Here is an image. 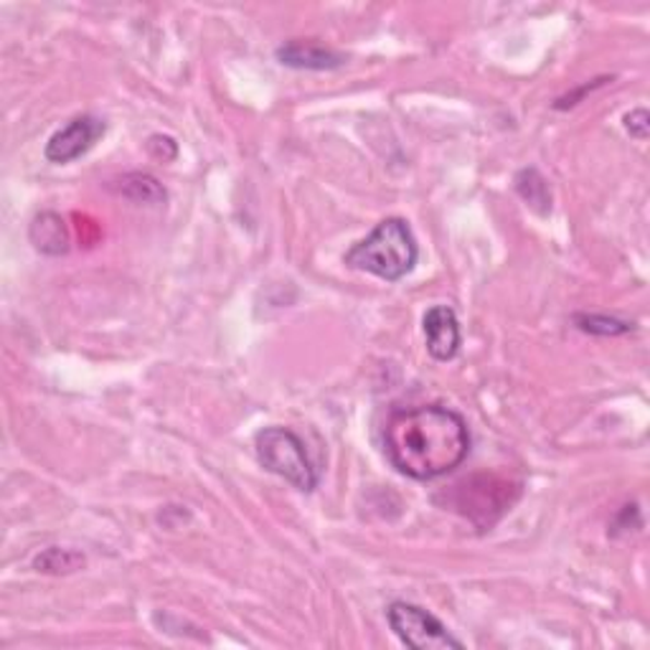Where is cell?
Listing matches in <instances>:
<instances>
[{
  "mask_svg": "<svg viewBox=\"0 0 650 650\" xmlns=\"http://www.w3.org/2000/svg\"><path fill=\"white\" fill-rule=\"evenodd\" d=\"M84 564H87V559H84L82 552L51 546V549L42 552L34 559V569L44 571V575H72V571H80Z\"/></svg>",
  "mask_w": 650,
  "mask_h": 650,
  "instance_id": "obj_11",
  "label": "cell"
},
{
  "mask_svg": "<svg viewBox=\"0 0 650 650\" xmlns=\"http://www.w3.org/2000/svg\"><path fill=\"white\" fill-rule=\"evenodd\" d=\"M107 125L105 120L92 115H80L74 117L72 122L64 125V128L54 132L49 138V143L44 147V155L49 163H72L76 158H82L84 153H90L94 143L105 135Z\"/></svg>",
  "mask_w": 650,
  "mask_h": 650,
  "instance_id": "obj_5",
  "label": "cell"
},
{
  "mask_svg": "<svg viewBox=\"0 0 650 650\" xmlns=\"http://www.w3.org/2000/svg\"><path fill=\"white\" fill-rule=\"evenodd\" d=\"M513 184H516V191H519L521 199L527 201V206H531L536 211V214H542V216L549 214L552 211V188L536 168L519 170V176H516Z\"/></svg>",
  "mask_w": 650,
  "mask_h": 650,
  "instance_id": "obj_10",
  "label": "cell"
},
{
  "mask_svg": "<svg viewBox=\"0 0 650 650\" xmlns=\"http://www.w3.org/2000/svg\"><path fill=\"white\" fill-rule=\"evenodd\" d=\"M28 239L34 245L36 252L46 257H61L72 247V237H69L67 222L54 211H42L28 226Z\"/></svg>",
  "mask_w": 650,
  "mask_h": 650,
  "instance_id": "obj_8",
  "label": "cell"
},
{
  "mask_svg": "<svg viewBox=\"0 0 650 650\" xmlns=\"http://www.w3.org/2000/svg\"><path fill=\"white\" fill-rule=\"evenodd\" d=\"M389 628L404 646L414 650H448L463 648V640H458L445 625L437 621L425 607L412 605V602H391L387 607Z\"/></svg>",
  "mask_w": 650,
  "mask_h": 650,
  "instance_id": "obj_4",
  "label": "cell"
},
{
  "mask_svg": "<svg viewBox=\"0 0 650 650\" xmlns=\"http://www.w3.org/2000/svg\"><path fill=\"white\" fill-rule=\"evenodd\" d=\"M419 260V247L412 226L399 216H389L376 224L369 237L356 241L343 262L358 272H369L387 282H399L410 275Z\"/></svg>",
  "mask_w": 650,
  "mask_h": 650,
  "instance_id": "obj_2",
  "label": "cell"
},
{
  "mask_svg": "<svg viewBox=\"0 0 650 650\" xmlns=\"http://www.w3.org/2000/svg\"><path fill=\"white\" fill-rule=\"evenodd\" d=\"M389 463L412 481H435L470 456L468 422L442 404L399 410L383 427Z\"/></svg>",
  "mask_w": 650,
  "mask_h": 650,
  "instance_id": "obj_1",
  "label": "cell"
},
{
  "mask_svg": "<svg viewBox=\"0 0 650 650\" xmlns=\"http://www.w3.org/2000/svg\"><path fill=\"white\" fill-rule=\"evenodd\" d=\"M147 151H151L153 158H158L163 163H170V161H176L178 145H176V140L168 138V135H153L151 143H147Z\"/></svg>",
  "mask_w": 650,
  "mask_h": 650,
  "instance_id": "obj_14",
  "label": "cell"
},
{
  "mask_svg": "<svg viewBox=\"0 0 650 650\" xmlns=\"http://www.w3.org/2000/svg\"><path fill=\"white\" fill-rule=\"evenodd\" d=\"M571 320H575V326L582 333L602 335V339H615V335H628L636 331V326L628 323V320L598 316V312H577V316Z\"/></svg>",
  "mask_w": 650,
  "mask_h": 650,
  "instance_id": "obj_12",
  "label": "cell"
},
{
  "mask_svg": "<svg viewBox=\"0 0 650 650\" xmlns=\"http://www.w3.org/2000/svg\"><path fill=\"white\" fill-rule=\"evenodd\" d=\"M257 460L264 470L280 475L293 488L312 493L318 488V473L310 463L305 442L287 427H264L255 435Z\"/></svg>",
  "mask_w": 650,
  "mask_h": 650,
  "instance_id": "obj_3",
  "label": "cell"
},
{
  "mask_svg": "<svg viewBox=\"0 0 650 650\" xmlns=\"http://www.w3.org/2000/svg\"><path fill=\"white\" fill-rule=\"evenodd\" d=\"M425 341H427V354L435 358V362H452L460 351V320L456 310L450 305H435L425 312Z\"/></svg>",
  "mask_w": 650,
  "mask_h": 650,
  "instance_id": "obj_6",
  "label": "cell"
},
{
  "mask_svg": "<svg viewBox=\"0 0 650 650\" xmlns=\"http://www.w3.org/2000/svg\"><path fill=\"white\" fill-rule=\"evenodd\" d=\"M607 82H613V76H600V80H594V82H590V84H582V87L579 90H575V92H569V94H564V97H559L557 99V109H569V107H575V105H579V99L584 97V94H590V92H594L598 87H602V84H607Z\"/></svg>",
  "mask_w": 650,
  "mask_h": 650,
  "instance_id": "obj_15",
  "label": "cell"
},
{
  "mask_svg": "<svg viewBox=\"0 0 650 650\" xmlns=\"http://www.w3.org/2000/svg\"><path fill=\"white\" fill-rule=\"evenodd\" d=\"M117 193L132 203H147V206H161L166 203L168 193L158 178L151 174H128L117 181Z\"/></svg>",
  "mask_w": 650,
  "mask_h": 650,
  "instance_id": "obj_9",
  "label": "cell"
},
{
  "mask_svg": "<svg viewBox=\"0 0 650 650\" xmlns=\"http://www.w3.org/2000/svg\"><path fill=\"white\" fill-rule=\"evenodd\" d=\"M625 130L630 132V138L636 140H648L650 135V115L648 109H633V113L625 115Z\"/></svg>",
  "mask_w": 650,
  "mask_h": 650,
  "instance_id": "obj_13",
  "label": "cell"
},
{
  "mask_svg": "<svg viewBox=\"0 0 650 650\" xmlns=\"http://www.w3.org/2000/svg\"><path fill=\"white\" fill-rule=\"evenodd\" d=\"M275 57L282 67L308 69V72H331V69H341L346 64L343 54L326 49L318 42H300V38L282 44Z\"/></svg>",
  "mask_w": 650,
  "mask_h": 650,
  "instance_id": "obj_7",
  "label": "cell"
}]
</instances>
